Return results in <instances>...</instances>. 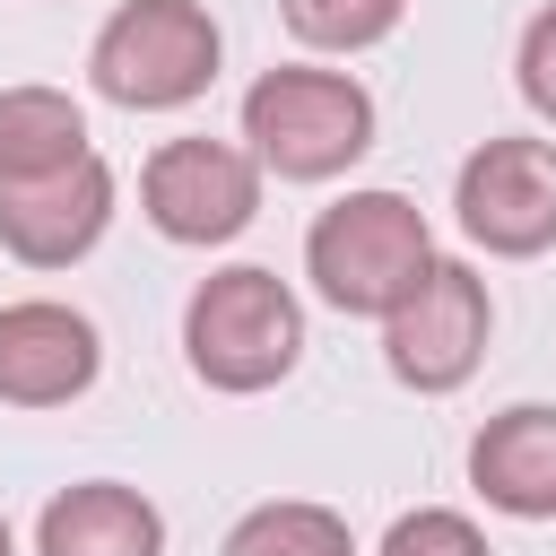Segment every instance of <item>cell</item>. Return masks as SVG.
I'll return each mask as SVG.
<instances>
[{
  "label": "cell",
  "mask_w": 556,
  "mask_h": 556,
  "mask_svg": "<svg viewBox=\"0 0 556 556\" xmlns=\"http://www.w3.org/2000/svg\"><path fill=\"white\" fill-rule=\"evenodd\" d=\"M182 356L208 391H269L295 374L304 356V304L287 295L278 269L261 261H235V269H208L182 304Z\"/></svg>",
  "instance_id": "obj_1"
},
{
  "label": "cell",
  "mask_w": 556,
  "mask_h": 556,
  "mask_svg": "<svg viewBox=\"0 0 556 556\" xmlns=\"http://www.w3.org/2000/svg\"><path fill=\"white\" fill-rule=\"evenodd\" d=\"M243 139L278 182H330L374 148V96L348 70H261L243 87Z\"/></svg>",
  "instance_id": "obj_2"
},
{
  "label": "cell",
  "mask_w": 556,
  "mask_h": 556,
  "mask_svg": "<svg viewBox=\"0 0 556 556\" xmlns=\"http://www.w3.org/2000/svg\"><path fill=\"white\" fill-rule=\"evenodd\" d=\"M426 261H434V235H426V217H417L408 191H348V200H330V208L313 217V235H304V278H313V295L339 304V313H365V321H382V313L417 287Z\"/></svg>",
  "instance_id": "obj_3"
},
{
  "label": "cell",
  "mask_w": 556,
  "mask_h": 556,
  "mask_svg": "<svg viewBox=\"0 0 556 556\" xmlns=\"http://www.w3.org/2000/svg\"><path fill=\"white\" fill-rule=\"evenodd\" d=\"M217 52L226 43L200 0H122L87 43V78L122 113H174V104L208 96Z\"/></svg>",
  "instance_id": "obj_4"
},
{
  "label": "cell",
  "mask_w": 556,
  "mask_h": 556,
  "mask_svg": "<svg viewBox=\"0 0 556 556\" xmlns=\"http://www.w3.org/2000/svg\"><path fill=\"white\" fill-rule=\"evenodd\" d=\"M486 330H495V295L469 261H426L417 287L382 313V365L408 382V391H460L486 356Z\"/></svg>",
  "instance_id": "obj_5"
},
{
  "label": "cell",
  "mask_w": 556,
  "mask_h": 556,
  "mask_svg": "<svg viewBox=\"0 0 556 556\" xmlns=\"http://www.w3.org/2000/svg\"><path fill=\"white\" fill-rule=\"evenodd\" d=\"M139 208L165 243H235L261 217V156L235 139H165L139 165Z\"/></svg>",
  "instance_id": "obj_6"
},
{
  "label": "cell",
  "mask_w": 556,
  "mask_h": 556,
  "mask_svg": "<svg viewBox=\"0 0 556 556\" xmlns=\"http://www.w3.org/2000/svg\"><path fill=\"white\" fill-rule=\"evenodd\" d=\"M452 208H460V235L504 261L547 252L556 243V139H478L452 174Z\"/></svg>",
  "instance_id": "obj_7"
},
{
  "label": "cell",
  "mask_w": 556,
  "mask_h": 556,
  "mask_svg": "<svg viewBox=\"0 0 556 556\" xmlns=\"http://www.w3.org/2000/svg\"><path fill=\"white\" fill-rule=\"evenodd\" d=\"M113 200L122 191H113V165L96 148L35 174V182H0V252L26 261V269H70V261H87L104 243Z\"/></svg>",
  "instance_id": "obj_8"
},
{
  "label": "cell",
  "mask_w": 556,
  "mask_h": 556,
  "mask_svg": "<svg viewBox=\"0 0 556 556\" xmlns=\"http://www.w3.org/2000/svg\"><path fill=\"white\" fill-rule=\"evenodd\" d=\"M104 365V339L78 304L61 295H17L0 304V400L9 408H70Z\"/></svg>",
  "instance_id": "obj_9"
},
{
  "label": "cell",
  "mask_w": 556,
  "mask_h": 556,
  "mask_svg": "<svg viewBox=\"0 0 556 556\" xmlns=\"http://www.w3.org/2000/svg\"><path fill=\"white\" fill-rule=\"evenodd\" d=\"M469 486L513 521H556V408L521 400L469 434Z\"/></svg>",
  "instance_id": "obj_10"
},
{
  "label": "cell",
  "mask_w": 556,
  "mask_h": 556,
  "mask_svg": "<svg viewBox=\"0 0 556 556\" xmlns=\"http://www.w3.org/2000/svg\"><path fill=\"white\" fill-rule=\"evenodd\" d=\"M35 556H165V513L122 478H78L43 504Z\"/></svg>",
  "instance_id": "obj_11"
},
{
  "label": "cell",
  "mask_w": 556,
  "mask_h": 556,
  "mask_svg": "<svg viewBox=\"0 0 556 556\" xmlns=\"http://www.w3.org/2000/svg\"><path fill=\"white\" fill-rule=\"evenodd\" d=\"M87 156V113L61 87H0V182H35Z\"/></svg>",
  "instance_id": "obj_12"
},
{
  "label": "cell",
  "mask_w": 556,
  "mask_h": 556,
  "mask_svg": "<svg viewBox=\"0 0 556 556\" xmlns=\"http://www.w3.org/2000/svg\"><path fill=\"white\" fill-rule=\"evenodd\" d=\"M217 556H356V539H348V521H339L330 504L287 495V504H252V513L226 530Z\"/></svg>",
  "instance_id": "obj_13"
},
{
  "label": "cell",
  "mask_w": 556,
  "mask_h": 556,
  "mask_svg": "<svg viewBox=\"0 0 556 556\" xmlns=\"http://www.w3.org/2000/svg\"><path fill=\"white\" fill-rule=\"evenodd\" d=\"M278 17L313 52H365L408 17V0H278Z\"/></svg>",
  "instance_id": "obj_14"
},
{
  "label": "cell",
  "mask_w": 556,
  "mask_h": 556,
  "mask_svg": "<svg viewBox=\"0 0 556 556\" xmlns=\"http://www.w3.org/2000/svg\"><path fill=\"white\" fill-rule=\"evenodd\" d=\"M374 556H495V547H486V530H478L469 513H452V504H417V513H400V521L382 530Z\"/></svg>",
  "instance_id": "obj_15"
},
{
  "label": "cell",
  "mask_w": 556,
  "mask_h": 556,
  "mask_svg": "<svg viewBox=\"0 0 556 556\" xmlns=\"http://www.w3.org/2000/svg\"><path fill=\"white\" fill-rule=\"evenodd\" d=\"M513 70H521V96H530V113L539 122H556V0L521 26V52H513Z\"/></svg>",
  "instance_id": "obj_16"
},
{
  "label": "cell",
  "mask_w": 556,
  "mask_h": 556,
  "mask_svg": "<svg viewBox=\"0 0 556 556\" xmlns=\"http://www.w3.org/2000/svg\"><path fill=\"white\" fill-rule=\"evenodd\" d=\"M0 556H17V539H9V513H0Z\"/></svg>",
  "instance_id": "obj_17"
}]
</instances>
